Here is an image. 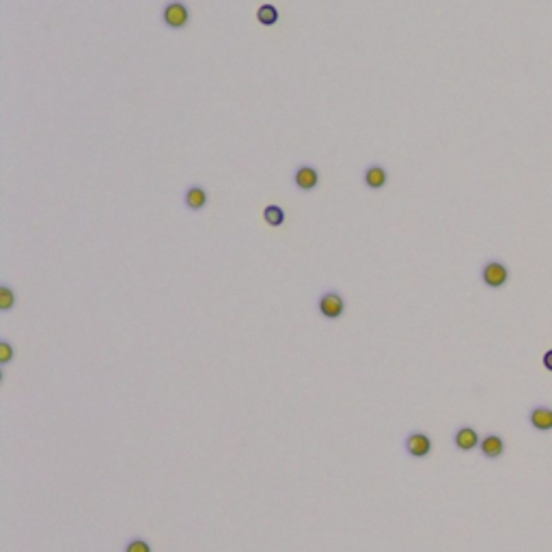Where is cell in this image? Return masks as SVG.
<instances>
[{
	"mask_svg": "<svg viewBox=\"0 0 552 552\" xmlns=\"http://www.w3.org/2000/svg\"><path fill=\"white\" fill-rule=\"evenodd\" d=\"M345 298H343V293L337 291V289H326L320 293V298H318V311L324 320L328 322H334V320H341L343 315H345Z\"/></svg>",
	"mask_w": 552,
	"mask_h": 552,
	"instance_id": "cell-1",
	"label": "cell"
},
{
	"mask_svg": "<svg viewBox=\"0 0 552 552\" xmlns=\"http://www.w3.org/2000/svg\"><path fill=\"white\" fill-rule=\"evenodd\" d=\"M162 22L169 31H184L190 24V9L184 0H169L162 9Z\"/></svg>",
	"mask_w": 552,
	"mask_h": 552,
	"instance_id": "cell-2",
	"label": "cell"
},
{
	"mask_svg": "<svg viewBox=\"0 0 552 552\" xmlns=\"http://www.w3.org/2000/svg\"><path fill=\"white\" fill-rule=\"evenodd\" d=\"M433 449V440L429 438V433L421 431V429H414L410 431L406 440H404V451L412 460H425Z\"/></svg>",
	"mask_w": 552,
	"mask_h": 552,
	"instance_id": "cell-3",
	"label": "cell"
},
{
	"mask_svg": "<svg viewBox=\"0 0 552 552\" xmlns=\"http://www.w3.org/2000/svg\"><path fill=\"white\" fill-rule=\"evenodd\" d=\"M481 281L490 289H501L509 281V270L501 261H488L481 270Z\"/></svg>",
	"mask_w": 552,
	"mask_h": 552,
	"instance_id": "cell-4",
	"label": "cell"
},
{
	"mask_svg": "<svg viewBox=\"0 0 552 552\" xmlns=\"http://www.w3.org/2000/svg\"><path fill=\"white\" fill-rule=\"evenodd\" d=\"M291 184L300 192H313L320 186V171L313 164H300L291 175Z\"/></svg>",
	"mask_w": 552,
	"mask_h": 552,
	"instance_id": "cell-5",
	"label": "cell"
},
{
	"mask_svg": "<svg viewBox=\"0 0 552 552\" xmlns=\"http://www.w3.org/2000/svg\"><path fill=\"white\" fill-rule=\"evenodd\" d=\"M207 203H209V192H207L205 186L192 184V186L186 188V192H184V207L188 212H194V214L203 212L207 207Z\"/></svg>",
	"mask_w": 552,
	"mask_h": 552,
	"instance_id": "cell-6",
	"label": "cell"
},
{
	"mask_svg": "<svg viewBox=\"0 0 552 552\" xmlns=\"http://www.w3.org/2000/svg\"><path fill=\"white\" fill-rule=\"evenodd\" d=\"M481 438H479V431L475 427H470V425H460L456 429V433H453V445H456L458 451H472L475 447H479Z\"/></svg>",
	"mask_w": 552,
	"mask_h": 552,
	"instance_id": "cell-7",
	"label": "cell"
},
{
	"mask_svg": "<svg viewBox=\"0 0 552 552\" xmlns=\"http://www.w3.org/2000/svg\"><path fill=\"white\" fill-rule=\"evenodd\" d=\"M388 184V171L382 164H369L363 171V186L367 190H382Z\"/></svg>",
	"mask_w": 552,
	"mask_h": 552,
	"instance_id": "cell-8",
	"label": "cell"
},
{
	"mask_svg": "<svg viewBox=\"0 0 552 552\" xmlns=\"http://www.w3.org/2000/svg\"><path fill=\"white\" fill-rule=\"evenodd\" d=\"M479 451L485 460H499L505 453V440L499 436V433H488V436H483L479 442Z\"/></svg>",
	"mask_w": 552,
	"mask_h": 552,
	"instance_id": "cell-9",
	"label": "cell"
},
{
	"mask_svg": "<svg viewBox=\"0 0 552 552\" xmlns=\"http://www.w3.org/2000/svg\"><path fill=\"white\" fill-rule=\"evenodd\" d=\"M528 423L537 431H552V408L537 406L528 412Z\"/></svg>",
	"mask_w": 552,
	"mask_h": 552,
	"instance_id": "cell-10",
	"label": "cell"
},
{
	"mask_svg": "<svg viewBox=\"0 0 552 552\" xmlns=\"http://www.w3.org/2000/svg\"><path fill=\"white\" fill-rule=\"evenodd\" d=\"M285 218H287V216H285V209L281 205L270 203V205L264 207V221H266L268 227H283Z\"/></svg>",
	"mask_w": 552,
	"mask_h": 552,
	"instance_id": "cell-11",
	"label": "cell"
},
{
	"mask_svg": "<svg viewBox=\"0 0 552 552\" xmlns=\"http://www.w3.org/2000/svg\"><path fill=\"white\" fill-rule=\"evenodd\" d=\"M281 19V13H279V9H276L274 5H261L259 9H257V22L261 24V26H274L276 22H279Z\"/></svg>",
	"mask_w": 552,
	"mask_h": 552,
	"instance_id": "cell-12",
	"label": "cell"
},
{
	"mask_svg": "<svg viewBox=\"0 0 552 552\" xmlns=\"http://www.w3.org/2000/svg\"><path fill=\"white\" fill-rule=\"evenodd\" d=\"M17 304V293L11 285H0V311L3 313H11L13 307Z\"/></svg>",
	"mask_w": 552,
	"mask_h": 552,
	"instance_id": "cell-13",
	"label": "cell"
},
{
	"mask_svg": "<svg viewBox=\"0 0 552 552\" xmlns=\"http://www.w3.org/2000/svg\"><path fill=\"white\" fill-rule=\"evenodd\" d=\"M15 359V347L9 339H0V369H7Z\"/></svg>",
	"mask_w": 552,
	"mask_h": 552,
	"instance_id": "cell-14",
	"label": "cell"
},
{
	"mask_svg": "<svg viewBox=\"0 0 552 552\" xmlns=\"http://www.w3.org/2000/svg\"><path fill=\"white\" fill-rule=\"evenodd\" d=\"M123 552H153V548H151V544H149L147 540H143V537H134V540H130V542L126 544Z\"/></svg>",
	"mask_w": 552,
	"mask_h": 552,
	"instance_id": "cell-15",
	"label": "cell"
},
{
	"mask_svg": "<svg viewBox=\"0 0 552 552\" xmlns=\"http://www.w3.org/2000/svg\"><path fill=\"white\" fill-rule=\"evenodd\" d=\"M544 367H546L548 371H552V350H548V352L544 354Z\"/></svg>",
	"mask_w": 552,
	"mask_h": 552,
	"instance_id": "cell-16",
	"label": "cell"
}]
</instances>
